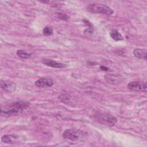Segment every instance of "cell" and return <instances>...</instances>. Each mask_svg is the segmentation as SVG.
I'll use <instances>...</instances> for the list:
<instances>
[{"label": "cell", "mask_w": 147, "mask_h": 147, "mask_svg": "<svg viewBox=\"0 0 147 147\" xmlns=\"http://www.w3.org/2000/svg\"><path fill=\"white\" fill-rule=\"evenodd\" d=\"M29 106L30 103L27 100H19L9 105H2L1 115L3 117L17 115L22 113Z\"/></svg>", "instance_id": "6da1fadb"}, {"label": "cell", "mask_w": 147, "mask_h": 147, "mask_svg": "<svg viewBox=\"0 0 147 147\" xmlns=\"http://www.w3.org/2000/svg\"><path fill=\"white\" fill-rule=\"evenodd\" d=\"M92 118L96 122L109 126H113L117 122V118L114 115L100 112L94 114Z\"/></svg>", "instance_id": "7a4b0ae2"}, {"label": "cell", "mask_w": 147, "mask_h": 147, "mask_svg": "<svg viewBox=\"0 0 147 147\" xmlns=\"http://www.w3.org/2000/svg\"><path fill=\"white\" fill-rule=\"evenodd\" d=\"M86 133L83 130L76 129H71L65 130L63 133L64 138L72 141H82L86 138Z\"/></svg>", "instance_id": "3957f363"}, {"label": "cell", "mask_w": 147, "mask_h": 147, "mask_svg": "<svg viewBox=\"0 0 147 147\" xmlns=\"http://www.w3.org/2000/svg\"><path fill=\"white\" fill-rule=\"evenodd\" d=\"M87 11L92 13H98L110 16L114 13L113 10L106 5L101 3H92L87 7Z\"/></svg>", "instance_id": "277c9868"}, {"label": "cell", "mask_w": 147, "mask_h": 147, "mask_svg": "<svg viewBox=\"0 0 147 147\" xmlns=\"http://www.w3.org/2000/svg\"><path fill=\"white\" fill-rule=\"evenodd\" d=\"M146 82L143 81H133L127 84L128 89L134 92L146 91Z\"/></svg>", "instance_id": "5b68a950"}, {"label": "cell", "mask_w": 147, "mask_h": 147, "mask_svg": "<svg viewBox=\"0 0 147 147\" xmlns=\"http://www.w3.org/2000/svg\"><path fill=\"white\" fill-rule=\"evenodd\" d=\"M1 88L7 93H11L16 91V85L13 82L9 80H1Z\"/></svg>", "instance_id": "8992f818"}, {"label": "cell", "mask_w": 147, "mask_h": 147, "mask_svg": "<svg viewBox=\"0 0 147 147\" xmlns=\"http://www.w3.org/2000/svg\"><path fill=\"white\" fill-rule=\"evenodd\" d=\"M54 84V82L52 79L49 78H40L35 82L36 86L38 87H52Z\"/></svg>", "instance_id": "52a82bcc"}, {"label": "cell", "mask_w": 147, "mask_h": 147, "mask_svg": "<svg viewBox=\"0 0 147 147\" xmlns=\"http://www.w3.org/2000/svg\"><path fill=\"white\" fill-rule=\"evenodd\" d=\"M42 63H43L44 65H47L48 67H51L52 68H65L67 67V65L63 63H58L55 60H51V59H43L41 61Z\"/></svg>", "instance_id": "ba28073f"}, {"label": "cell", "mask_w": 147, "mask_h": 147, "mask_svg": "<svg viewBox=\"0 0 147 147\" xmlns=\"http://www.w3.org/2000/svg\"><path fill=\"white\" fill-rule=\"evenodd\" d=\"M105 79L107 82L110 84H117L121 81V76L119 75L107 74L105 76Z\"/></svg>", "instance_id": "9c48e42d"}, {"label": "cell", "mask_w": 147, "mask_h": 147, "mask_svg": "<svg viewBox=\"0 0 147 147\" xmlns=\"http://www.w3.org/2000/svg\"><path fill=\"white\" fill-rule=\"evenodd\" d=\"M133 55L137 58L144 59L145 60L146 59L147 54H146V50L145 49L136 48L133 51Z\"/></svg>", "instance_id": "30bf717a"}, {"label": "cell", "mask_w": 147, "mask_h": 147, "mask_svg": "<svg viewBox=\"0 0 147 147\" xmlns=\"http://www.w3.org/2000/svg\"><path fill=\"white\" fill-rule=\"evenodd\" d=\"M110 35L111 37L115 41H121L123 40L122 34L117 30H112L110 33Z\"/></svg>", "instance_id": "8fae6325"}, {"label": "cell", "mask_w": 147, "mask_h": 147, "mask_svg": "<svg viewBox=\"0 0 147 147\" xmlns=\"http://www.w3.org/2000/svg\"><path fill=\"white\" fill-rule=\"evenodd\" d=\"M17 55L20 57L22 59H29L30 57H32V53H29L27 52L26 51H24V50H21V49H19L16 52Z\"/></svg>", "instance_id": "7c38bea8"}, {"label": "cell", "mask_w": 147, "mask_h": 147, "mask_svg": "<svg viewBox=\"0 0 147 147\" xmlns=\"http://www.w3.org/2000/svg\"><path fill=\"white\" fill-rule=\"evenodd\" d=\"M11 137L12 136L11 135H5L2 137L1 140L2 142L6 144H13L14 142V141L13 140L14 138Z\"/></svg>", "instance_id": "4fadbf2b"}, {"label": "cell", "mask_w": 147, "mask_h": 147, "mask_svg": "<svg viewBox=\"0 0 147 147\" xmlns=\"http://www.w3.org/2000/svg\"><path fill=\"white\" fill-rule=\"evenodd\" d=\"M43 34L44 36H49L53 34V30L51 27L49 26H45L43 29Z\"/></svg>", "instance_id": "5bb4252c"}, {"label": "cell", "mask_w": 147, "mask_h": 147, "mask_svg": "<svg viewBox=\"0 0 147 147\" xmlns=\"http://www.w3.org/2000/svg\"><path fill=\"white\" fill-rule=\"evenodd\" d=\"M56 16H57V17L59 18V19H60V20H68L69 19V17L68 16L65 14V13H56Z\"/></svg>", "instance_id": "9a60e30c"}, {"label": "cell", "mask_w": 147, "mask_h": 147, "mask_svg": "<svg viewBox=\"0 0 147 147\" xmlns=\"http://www.w3.org/2000/svg\"><path fill=\"white\" fill-rule=\"evenodd\" d=\"M92 33H93V28H91V27L85 29L84 31V34L86 36L91 35Z\"/></svg>", "instance_id": "2e32d148"}, {"label": "cell", "mask_w": 147, "mask_h": 147, "mask_svg": "<svg viewBox=\"0 0 147 147\" xmlns=\"http://www.w3.org/2000/svg\"><path fill=\"white\" fill-rule=\"evenodd\" d=\"M100 68H101V69H103V70H105V71H108V70H109V69H108L107 68L105 67H103V66H101V67H100Z\"/></svg>", "instance_id": "e0dca14e"}]
</instances>
